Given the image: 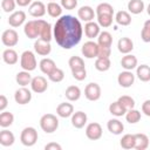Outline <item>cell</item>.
I'll list each match as a JSON object with an SVG mask.
<instances>
[{"label":"cell","mask_w":150,"mask_h":150,"mask_svg":"<svg viewBox=\"0 0 150 150\" xmlns=\"http://www.w3.org/2000/svg\"><path fill=\"white\" fill-rule=\"evenodd\" d=\"M83 34V28L79 19L71 15L60 16L54 25V39L63 49H70L76 46Z\"/></svg>","instance_id":"6da1fadb"},{"label":"cell","mask_w":150,"mask_h":150,"mask_svg":"<svg viewBox=\"0 0 150 150\" xmlns=\"http://www.w3.org/2000/svg\"><path fill=\"white\" fill-rule=\"evenodd\" d=\"M40 127L45 132L52 134L59 128V120L53 114H45L40 118Z\"/></svg>","instance_id":"7a4b0ae2"},{"label":"cell","mask_w":150,"mask_h":150,"mask_svg":"<svg viewBox=\"0 0 150 150\" xmlns=\"http://www.w3.org/2000/svg\"><path fill=\"white\" fill-rule=\"evenodd\" d=\"M20 64H21V68L23 70H27V71L34 70L36 68V59H35L34 53L30 50H25L21 54Z\"/></svg>","instance_id":"3957f363"},{"label":"cell","mask_w":150,"mask_h":150,"mask_svg":"<svg viewBox=\"0 0 150 150\" xmlns=\"http://www.w3.org/2000/svg\"><path fill=\"white\" fill-rule=\"evenodd\" d=\"M20 141L25 146H33L38 141V131L33 127H27L21 131Z\"/></svg>","instance_id":"277c9868"},{"label":"cell","mask_w":150,"mask_h":150,"mask_svg":"<svg viewBox=\"0 0 150 150\" xmlns=\"http://www.w3.org/2000/svg\"><path fill=\"white\" fill-rule=\"evenodd\" d=\"M86 136L91 141H97L102 137V127L97 122L89 123L86 128Z\"/></svg>","instance_id":"5b68a950"},{"label":"cell","mask_w":150,"mask_h":150,"mask_svg":"<svg viewBox=\"0 0 150 150\" xmlns=\"http://www.w3.org/2000/svg\"><path fill=\"white\" fill-rule=\"evenodd\" d=\"M23 32H25V35L29 39H39L40 27H39L38 20H32V21L26 22V25L23 27Z\"/></svg>","instance_id":"8992f818"},{"label":"cell","mask_w":150,"mask_h":150,"mask_svg":"<svg viewBox=\"0 0 150 150\" xmlns=\"http://www.w3.org/2000/svg\"><path fill=\"white\" fill-rule=\"evenodd\" d=\"M1 41L6 47H14L19 41V34L14 29H6L1 35Z\"/></svg>","instance_id":"52a82bcc"},{"label":"cell","mask_w":150,"mask_h":150,"mask_svg":"<svg viewBox=\"0 0 150 150\" xmlns=\"http://www.w3.org/2000/svg\"><path fill=\"white\" fill-rule=\"evenodd\" d=\"M84 96L89 101H97L101 97V87L97 83H89L84 88Z\"/></svg>","instance_id":"ba28073f"},{"label":"cell","mask_w":150,"mask_h":150,"mask_svg":"<svg viewBox=\"0 0 150 150\" xmlns=\"http://www.w3.org/2000/svg\"><path fill=\"white\" fill-rule=\"evenodd\" d=\"M81 52H82L83 56L87 57V59L97 57V54H98V43H96L94 41H87L82 46Z\"/></svg>","instance_id":"9c48e42d"},{"label":"cell","mask_w":150,"mask_h":150,"mask_svg":"<svg viewBox=\"0 0 150 150\" xmlns=\"http://www.w3.org/2000/svg\"><path fill=\"white\" fill-rule=\"evenodd\" d=\"M30 88L34 93L36 94H42L47 90L48 88V82L43 76H35L32 79L30 82Z\"/></svg>","instance_id":"30bf717a"},{"label":"cell","mask_w":150,"mask_h":150,"mask_svg":"<svg viewBox=\"0 0 150 150\" xmlns=\"http://www.w3.org/2000/svg\"><path fill=\"white\" fill-rule=\"evenodd\" d=\"M14 100L18 104H27L30 102L32 100V93L29 89L22 87L20 89H18L14 94Z\"/></svg>","instance_id":"8fae6325"},{"label":"cell","mask_w":150,"mask_h":150,"mask_svg":"<svg viewBox=\"0 0 150 150\" xmlns=\"http://www.w3.org/2000/svg\"><path fill=\"white\" fill-rule=\"evenodd\" d=\"M117 82L121 87L123 88H129L134 84L135 82V75L131 73V70H125L120 73L118 77H117Z\"/></svg>","instance_id":"7c38bea8"},{"label":"cell","mask_w":150,"mask_h":150,"mask_svg":"<svg viewBox=\"0 0 150 150\" xmlns=\"http://www.w3.org/2000/svg\"><path fill=\"white\" fill-rule=\"evenodd\" d=\"M28 12L34 18H41L46 14L47 12V7L43 5V2L41 1H34L29 5V8H28Z\"/></svg>","instance_id":"4fadbf2b"},{"label":"cell","mask_w":150,"mask_h":150,"mask_svg":"<svg viewBox=\"0 0 150 150\" xmlns=\"http://www.w3.org/2000/svg\"><path fill=\"white\" fill-rule=\"evenodd\" d=\"M34 50L41 55V56H47L52 52V46L49 41H45L42 39H38L34 43Z\"/></svg>","instance_id":"5bb4252c"},{"label":"cell","mask_w":150,"mask_h":150,"mask_svg":"<svg viewBox=\"0 0 150 150\" xmlns=\"http://www.w3.org/2000/svg\"><path fill=\"white\" fill-rule=\"evenodd\" d=\"M38 22H39V27H40V36L39 39H42L45 41H49L52 40V27L50 25L42 20V19H38Z\"/></svg>","instance_id":"9a60e30c"},{"label":"cell","mask_w":150,"mask_h":150,"mask_svg":"<svg viewBox=\"0 0 150 150\" xmlns=\"http://www.w3.org/2000/svg\"><path fill=\"white\" fill-rule=\"evenodd\" d=\"M26 20V14L23 11H16L14 13H12L8 18V23L12 27H19L21 26Z\"/></svg>","instance_id":"2e32d148"},{"label":"cell","mask_w":150,"mask_h":150,"mask_svg":"<svg viewBox=\"0 0 150 150\" xmlns=\"http://www.w3.org/2000/svg\"><path fill=\"white\" fill-rule=\"evenodd\" d=\"M100 33H101L100 32V25L97 22L89 21L84 25V34H86L87 38H89V39L97 38Z\"/></svg>","instance_id":"e0dca14e"},{"label":"cell","mask_w":150,"mask_h":150,"mask_svg":"<svg viewBox=\"0 0 150 150\" xmlns=\"http://www.w3.org/2000/svg\"><path fill=\"white\" fill-rule=\"evenodd\" d=\"M56 114L62 118H67L74 114V107L71 103H68V102L60 103L56 108Z\"/></svg>","instance_id":"ac0fdd59"},{"label":"cell","mask_w":150,"mask_h":150,"mask_svg":"<svg viewBox=\"0 0 150 150\" xmlns=\"http://www.w3.org/2000/svg\"><path fill=\"white\" fill-rule=\"evenodd\" d=\"M87 123V115L83 111H76L71 115V124L76 129H81Z\"/></svg>","instance_id":"d6986e66"},{"label":"cell","mask_w":150,"mask_h":150,"mask_svg":"<svg viewBox=\"0 0 150 150\" xmlns=\"http://www.w3.org/2000/svg\"><path fill=\"white\" fill-rule=\"evenodd\" d=\"M77 16L81 20H83L86 22H89V21H93L94 16H95V12L90 6H82L77 11Z\"/></svg>","instance_id":"ffe728a7"},{"label":"cell","mask_w":150,"mask_h":150,"mask_svg":"<svg viewBox=\"0 0 150 150\" xmlns=\"http://www.w3.org/2000/svg\"><path fill=\"white\" fill-rule=\"evenodd\" d=\"M117 48L122 54H129L134 49V42L129 38H121L117 42Z\"/></svg>","instance_id":"44dd1931"},{"label":"cell","mask_w":150,"mask_h":150,"mask_svg":"<svg viewBox=\"0 0 150 150\" xmlns=\"http://www.w3.org/2000/svg\"><path fill=\"white\" fill-rule=\"evenodd\" d=\"M107 128H108V130H109L111 134H114V135H120V134H122L123 130H124L123 123H122L120 120H117V118H111V120H109L108 123H107Z\"/></svg>","instance_id":"7402d4cb"},{"label":"cell","mask_w":150,"mask_h":150,"mask_svg":"<svg viewBox=\"0 0 150 150\" xmlns=\"http://www.w3.org/2000/svg\"><path fill=\"white\" fill-rule=\"evenodd\" d=\"M121 66L125 69V70H132L134 68H136L137 66V57L131 55V54H127L125 56L122 57L121 60Z\"/></svg>","instance_id":"603a6c76"},{"label":"cell","mask_w":150,"mask_h":150,"mask_svg":"<svg viewBox=\"0 0 150 150\" xmlns=\"http://www.w3.org/2000/svg\"><path fill=\"white\" fill-rule=\"evenodd\" d=\"M14 141H15V137H14L12 131L4 129L0 132V144L2 146H11V145H13Z\"/></svg>","instance_id":"cb8c5ba5"},{"label":"cell","mask_w":150,"mask_h":150,"mask_svg":"<svg viewBox=\"0 0 150 150\" xmlns=\"http://www.w3.org/2000/svg\"><path fill=\"white\" fill-rule=\"evenodd\" d=\"M149 146V138L144 134H135V148L136 150H145Z\"/></svg>","instance_id":"d4e9b609"},{"label":"cell","mask_w":150,"mask_h":150,"mask_svg":"<svg viewBox=\"0 0 150 150\" xmlns=\"http://www.w3.org/2000/svg\"><path fill=\"white\" fill-rule=\"evenodd\" d=\"M18 59H19L18 57V53L14 49L8 48V49L4 50V53H2V60H4V62L7 63V64H9V66L15 64L18 62Z\"/></svg>","instance_id":"484cf974"},{"label":"cell","mask_w":150,"mask_h":150,"mask_svg":"<svg viewBox=\"0 0 150 150\" xmlns=\"http://www.w3.org/2000/svg\"><path fill=\"white\" fill-rule=\"evenodd\" d=\"M55 68H56V64H55V62L52 59L46 57V59H42L40 61V69L46 75H49Z\"/></svg>","instance_id":"4316f807"},{"label":"cell","mask_w":150,"mask_h":150,"mask_svg":"<svg viewBox=\"0 0 150 150\" xmlns=\"http://www.w3.org/2000/svg\"><path fill=\"white\" fill-rule=\"evenodd\" d=\"M64 95H66V97H67L68 101L74 102V101H77V100L80 98V96H81V90H80V88H79L77 86H69V87L66 89Z\"/></svg>","instance_id":"83f0119b"},{"label":"cell","mask_w":150,"mask_h":150,"mask_svg":"<svg viewBox=\"0 0 150 150\" xmlns=\"http://www.w3.org/2000/svg\"><path fill=\"white\" fill-rule=\"evenodd\" d=\"M109 111H110L111 115H114V116H116V117H121V116L125 115L128 110H127L118 101H115V102H112V103L109 105Z\"/></svg>","instance_id":"f1b7e54d"},{"label":"cell","mask_w":150,"mask_h":150,"mask_svg":"<svg viewBox=\"0 0 150 150\" xmlns=\"http://www.w3.org/2000/svg\"><path fill=\"white\" fill-rule=\"evenodd\" d=\"M115 20L121 26H129L131 23V15L127 11H120L116 13Z\"/></svg>","instance_id":"f546056e"},{"label":"cell","mask_w":150,"mask_h":150,"mask_svg":"<svg viewBox=\"0 0 150 150\" xmlns=\"http://www.w3.org/2000/svg\"><path fill=\"white\" fill-rule=\"evenodd\" d=\"M97 43L101 47H111L112 43V36L109 32H101L97 36Z\"/></svg>","instance_id":"4dcf8cb0"},{"label":"cell","mask_w":150,"mask_h":150,"mask_svg":"<svg viewBox=\"0 0 150 150\" xmlns=\"http://www.w3.org/2000/svg\"><path fill=\"white\" fill-rule=\"evenodd\" d=\"M18 84H20L21 87H26L28 84H30L32 82V76L29 74V71L27 70H22V71H19L16 74V77H15Z\"/></svg>","instance_id":"1f68e13d"},{"label":"cell","mask_w":150,"mask_h":150,"mask_svg":"<svg viewBox=\"0 0 150 150\" xmlns=\"http://www.w3.org/2000/svg\"><path fill=\"white\" fill-rule=\"evenodd\" d=\"M137 77L143 81V82H148L150 81V67L146 64H141L137 67V71H136Z\"/></svg>","instance_id":"d6a6232c"},{"label":"cell","mask_w":150,"mask_h":150,"mask_svg":"<svg viewBox=\"0 0 150 150\" xmlns=\"http://www.w3.org/2000/svg\"><path fill=\"white\" fill-rule=\"evenodd\" d=\"M128 9L132 14H139L144 9V2L142 0H130L128 2Z\"/></svg>","instance_id":"836d02e7"},{"label":"cell","mask_w":150,"mask_h":150,"mask_svg":"<svg viewBox=\"0 0 150 150\" xmlns=\"http://www.w3.org/2000/svg\"><path fill=\"white\" fill-rule=\"evenodd\" d=\"M47 13L52 18H59L61 16V13H62V6L56 4L55 1H50L47 5Z\"/></svg>","instance_id":"e575fe53"},{"label":"cell","mask_w":150,"mask_h":150,"mask_svg":"<svg viewBox=\"0 0 150 150\" xmlns=\"http://www.w3.org/2000/svg\"><path fill=\"white\" fill-rule=\"evenodd\" d=\"M120 145H121L123 149H125V150H129V149L135 148V135H131V134L124 135V136L121 138Z\"/></svg>","instance_id":"d590c367"},{"label":"cell","mask_w":150,"mask_h":150,"mask_svg":"<svg viewBox=\"0 0 150 150\" xmlns=\"http://www.w3.org/2000/svg\"><path fill=\"white\" fill-rule=\"evenodd\" d=\"M111 66L110 59H105V57H96L95 61V68L98 71H107Z\"/></svg>","instance_id":"8d00e7d4"},{"label":"cell","mask_w":150,"mask_h":150,"mask_svg":"<svg viewBox=\"0 0 150 150\" xmlns=\"http://www.w3.org/2000/svg\"><path fill=\"white\" fill-rule=\"evenodd\" d=\"M14 121V116L9 111H1L0 114V127L1 128H7L9 127Z\"/></svg>","instance_id":"74e56055"},{"label":"cell","mask_w":150,"mask_h":150,"mask_svg":"<svg viewBox=\"0 0 150 150\" xmlns=\"http://www.w3.org/2000/svg\"><path fill=\"white\" fill-rule=\"evenodd\" d=\"M68 64L70 67L71 70H76V69H82V68H86L84 67V61L82 57L80 56H71L68 61Z\"/></svg>","instance_id":"f35d334b"},{"label":"cell","mask_w":150,"mask_h":150,"mask_svg":"<svg viewBox=\"0 0 150 150\" xmlns=\"http://www.w3.org/2000/svg\"><path fill=\"white\" fill-rule=\"evenodd\" d=\"M125 120H127V122H129L131 124L137 123L141 120V112L138 110L134 109V108L132 109H129L127 111V114H125Z\"/></svg>","instance_id":"ab89813d"},{"label":"cell","mask_w":150,"mask_h":150,"mask_svg":"<svg viewBox=\"0 0 150 150\" xmlns=\"http://www.w3.org/2000/svg\"><path fill=\"white\" fill-rule=\"evenodd\" d=\"M100 14H110V15H114V8H112V6L110 4H108V2L100 4L96 7V15H100Z\"/></svg>","instance_id":"60d3db41"},{"label":"cell","mask_w":150,"mask_h":150,"mask_svg":"<svg viewBox=\"0 0 150 150\" xmlns=\"http://www.w3.org/2000/svg\"><path fill=\"white\" fill-rule=\"evenodd\" d=\"M127 110H129V109H132L134 107H135V100L131 97V96H128V95H123V96H121V97H118V100H117Z\"/></svg>","instance_id":"b9f144b4"},{"label":"cell","mask_w":150,"mask_h":150,"mask_svg":"<svg viewBox=\"0 0 150 150\" xmlns=\"http://www.w3.org/2000/svg\"><path fill=\"white\" fill-rule=\"evenodd\" d=\"M97 23L101 27H109L112 23V15L110 14H100L97 15Z\"/></svg>","instance_id":"7bdbcfd3"},{"label":"cell","mask_w":150,"mask_h":150,"mask_svg":"<svg viewBox=\"0 0 150 150\" xmlns=\"http://www.w3.org/2000/svg\"><path fill=\"white\" fill-rule=\"evenodd\" d=\"M48 79L52 81V82H61L63 79H64V73L62 69L60 68H55L49 75H48Z\"/></svg>","instance_id":"ee69618b"},{"label":"cell","mask_w":150,"mask_h":150,"mask_svg":"<svg viewBox=\"0 0 150 150\" xmlns=\"http://www.w3.org/2000/svg\"><path fill=\"white\" fill-rule=\"evenodd\" d=\"M15 5H16V1L15 0H2L1 1V8L5 13H11L14 11L15 8Z\"/></svg>","instance_id":"f6af8a7d"},{"label":"cell","mask_w":150,"mask_h":150,"mask_svg":"<svg viewBox=\"0 0 150 150\" xmlns=\"http://www.w3.org/2000/svg\"><path fill=\"white\" fill-rule=\"evenodd\" d=\"M71 74H73V77L75 80H77V81H83L87 77V70H86V68L71 70Z\"/></svg>","instance_id":"bcb514c9"},{"label":"cell","mask_w":150,"mask_h":150,"mask_svg":"<svg viewBox=\"0 0 150 150\" xmlns=\"http://www.w3.org/2000/svg\"><path fill=\"white\" fill-rule=\"evenodd\" d=\"M110 54H111L110 47H101V46H98V54H97V57H105V59H109Z\"/></svg>","instance_id":"7dc6e473"},{"label":"cell","mask_w":150,"mask_h":150,"mask_svg":"<svg viewBox=\"0 0 150 150\" xmlns=\"http://www.w3.org/2000/svg\"><path fill=\"white\" fill-rule=\"evenodd\" d=\"M61 6L66 9H74L77 6V0H61Z\"/></svg>","instance_id":"c3c4849f"},{"label":"cell","mask_w":150,"mask_h":150,"mask_svg":"<svg viewBox=\"0 0 150 150\" xmlns=\"http://www.w3.org/2000/svg\"><path fill=\"white\" fill-rule=\"evenodd\" d=\"M141 38L144 42H150V29L146 27H143L141 32Z\"/></svg>","instance_id":"681fc988"},{"label":"cell","mask_w":150,"mask_h":150,"mask_svg":"<svg viewBox=\"0 0 150 150\" xmlns=\"http://www.w3.org/2000/svg\"><path fill=\"white\" fill-rule=\"evenodd\" d=\"M142 112L150 117V100H146L142 103Z\"/></svg>","instance_id":"f907efd6"},{"label":"cell","mask_w":150,"mask_h":150,"mask_svg":"<svg viewBox=\"0 0 150 150\" xmlns=\"http://www.w3.org/2000/svg\"><path fill=\"white\" fill-rule=\"evenodd\" d=\"M7 104H8L7 97L5 95H0V111H5Z\"/></svg>","instance_id":"816d5d0a"},{"label":"cell","mask_w":150,"mask_h":150,"mask_svg":"<svg viewBox=\"0 0 150 150\" xmlns=\"http://www.w3.org/2000/svg\"><path fill=\"white\" fill-rule=\"evenodd\" d=\"M61 149H62L61 145L57 144V143H54V142L48 143V144H46V146H45V150H61Z\"/></svg>","instance_id":"f5cc1de1"},{"label":"cell","mask_w":150,"mask_h":150,"mask_svg":"<svg viewBox=\"0 0 150 150\" xmlns=\"http://www.w3.org/2000/svg\"><path fill=\"white\" fill-rule=\"evenodd\" d=\"M15 1H16V5H19L20 7H26L32 2V0H15Z\"/></svg>","instance_id":"db71d44e"},{"label":"cell","mask_w":150,"mask_h":150,"mask_svg":"<svg viewBox=\"0 0 150 150\" xmlns=\"http://www.w3.org/2000/svg\"><path fill=\"white\" fill-rule=\"evenodd\" d=\"M144 27H146V28H149V29H150V19H149V20H146V21L144 22Z\"/></svg>","instance_id":"11a10c76"},{"label":"cell","mask_w":150,"mask_h":150,"mask_svg":"<svg viewBox=\"0 0 150 150\" xmlns=\"http://www.w3.org/2000/svg\"><path fill=\"white\" fill-rule=\"evenodd\" d=\"M146 12H148V14L150 15V4L148 5V7H146Z\"/></svg>","instance_id":"9f6ffc18"},{"label":"cell","mask_w":150,"mask_h":150,"mask_svg":"<svg viewBox=\"0 0 150 150\" xmlns=\"http://www.w3.org/2000/svg\"><path fill=\"white\" fill-rule=\"evenodd\" d=\"M50 1H54V0H50Z\"/></svg>","instance_id":"6f0895ef"}]
</instances>
